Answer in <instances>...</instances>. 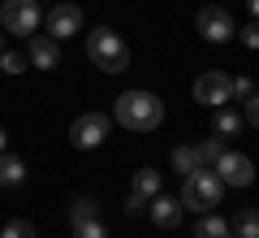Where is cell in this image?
<instances>
[{
  "label": "cell",
  "instance_id": "obj_1",
  "mask_svg": "<svg viewBox=\"0 0 259 238\" xmlns=\"http://www.w3.org/2000/svg\"><path fill=\"white\" fill-rule=\"evenodd\" d=\"M112 117H117L125 130L147 134V130H156L160 121H164V100L151 95V91H125V95H117V104H112Z\"/></svg>",
  "mask_w": 259,
  "mask_h": 238
},
{
  "label": "cell",
  "instance_id": "obj_2",
  "mask_svg": "<svg viewBox=\"0 0 259 238\" xmlns=\"http://www.w3.org/2000/svg\"><path fill=\"white\" fill-rule=\"evenodd\" d=\"M87 56H91L95 70H104V74H121L130 65V48L121 44V35L112 26H95L91 35H87Z\"/></svg>",
  "mask_w": 259,
  "mask_h": 238
},
{
  "label": "cell",
  "instance_id": "obj_3",
  "mask_svg": "<svg viewBox=\"0 0 259 238\" xmlns=\"http://www.w3.org/2000/svg\"><path fill=\"white\" fill-rule=\"evenodd\" d=\"M221 195H225V182H221L216 169H194V174L186 178V186H182V208L212 212L216 203H221Z\"/></svg>",
  "mask_w": 259,
  "mask_h": 238
},
{
  "label": "cell",
  "instance_id": "obj_4",
  "mask_svg": "<svg viewBox=\"0 0 259 238\" xmlns=\"http://www.w3.org/2000/svg\"><path fill=\"white\" fill-rule=\"evenodd\" d=\"M39 22H44V9H39V0H5L0 5V26L5 35H35Z\"/></svg>",
  "mask_w": 259,
  "mask_h": 238
},
{
  "label": "cell",
  "instance_id": "obj_5",
  "mask_svg": "<svg viewBox=\"0 0 259 238\" xmlns=\"http://www.w3.org/2000/svg\"><path fill=\"white\" fill-rule=\"evenodd\" d=\"M194 100L203 104V109H225L233 100V78L221 70H207L199 83H194Z\"/></svg>",
  "mask_w": 259,
  "mask_h": 238
},
{
  "label": "cell",
  "instance_id": "obj_6",
  "mask_svg": "<svg viewBox=\"0 0 259 238\" xmlns=\"http://www.w3.org/2000/svg\"><path fill=\"white\" fill-rule=\"evenodd\" d=\"M108 126H112L108 113H82V117L69 126V139H74V147L91 152V147H100L104 139H108Z\"/></svg>",
  "mask_w": 259,
  "mask_h": 238
},
{
  "label": "cell",
  "instance_id": "obj_7",
  "mask_svg": "<svg viewBox=\"0 0 259 238\" xmlns=\"http://www.w3.org/2000/svg\"><path fill=\"white\" fill-rule=\"evenodd\" d=\"M44 22H48V35L61 44V39H69V35H78V30H82V9H78L74 0H61L56 9L44 13Z\"/></svg>",
  "mask_w": 259,
  "mask_h": 238
},
{
  "label": "cell",
  "instance_id": "obj_8",
  "mask_svg": "<svg viewBox=\"0 0 259 238\" xmlns=\"http://www.w3.org/2000/svg\"><path fill=\"white\" fill-rule=\"evenodd\" d=\"M194 26H199V35H203L207 44H225V39L238 35V30H233V18L221 9V5H207V9H199Z\"/></svg>",
  "mask_w": 259,
  "mask_h": 238
},
{
  "label": "cell",
  "instance_id": "obj_9",
  "mask_svg": "<svg viewBox=\"0 0 259 238\" xmlns=\"http://www.w3.org/2000/svg\"><path fill=\"white\" fill-rule=\"evenodd\" d=\"M212 169L221 174V182H225V186H250V182H255V165H250V156L229 152V147H225V156L216 160Z\"/></svg>",
  "mask_w": 259,
  "mask_h": 238
},
{
  "label": "cell",
  "instance_id": "obj_10",
  "mask_svg": "<svg viewBox=\"0 0 259 238\" xmlns=\"http://www.w3.org/2000/svg\"><path fill=\"white\" fill-rule=\"evenodd\" d=\"M147 217L156 221L160 229H177L182 225V217H186V208H182V199H173V195H151V203H147Z\"/></svg>",
  "mask_w": 259,
  "mask_h": 238
},
{
  "label": "cell",
  "instance_id": "obj_11",
  "mask_svg": "<svg viewBox=\"0 0 259 238\" xmlns=\"http://www.w3.org/2000/svg\"><path fill=\"white\" fill-rule=\"evenodd\" d=\"M26 56L35 70H56L61 65V44H56L52 35H30L26 39Z\"/></svg>",
  "mask_w": 259,
  "mask_h": 238
},
{
  "label": "cell",
  "instance_id": "obj_12",
  "mask_svg": "<svg viewBox=\"0 0 259 238\" xmlns=\"http://www.w3.org/2000/svg\"><path fill=\"white\" fill-rule=\"evenodd\" d=\"M194 238H233V229L221 212H203V217L194 221Z\"/></svg>",
  "mask_w": 259,
  "mask_h": 238
},
{
  "label": "cell",
  "instance_id": "obj_13",
  "mask_svg": "<svg viewBox=\"0 0 259 238\" xmlns=\"http://www.w3.org/2000/svg\"><path fill=\"white\" fill-rule=\"evenodd\" d=\"M26 182V160H18V156H0V186L9 191V186H22Z\"/></svg>",
  "mask_w": 259,
  "mask_h": 238
},
{
  "label": "cell",
  "instance_id": "obj_14",
  "mask_svg": "<svg viewBox=\"0 0 259 238\" xmlns=\"http://www.w3.org/2000/svg\"><path fill=\"white\" fill-rule=\"evenodd\" d=\"M69 221H74V225L100 221V199H91V195H78V199L69 203Z\"/></svg>",
  "mask_w": 259,
  "mask_h": 238
},
{
  "label": "cell",
  "instance_id": "obj_15",
  "mask_svg": "<svg viewBox=\"0 0 259 238\" xmlns=\"http://www.w3.org/2000/svg\"><path fill=\"white\" fill-rule=\"evenodd\" d=\"M229 229H233V238H259V208H242Z\"/></svg>",
  "mask_w": 259,
  "mask_h": 238
},
{
  "label": "cell",
  "instance_id": "obj_16",
  "mask_svg": "<svg viewBox=\"0 0 259 238\" xmlns=\"http://www.w3.org/2000/svg\"><path fill=\"white\" fill-rule=\"evenodd\" d=\"M168 165H173V174H182V178H190L194 169H203V165H199V156H194V147H173Z\"/></svg>",
  "mask_w": 259,
  "mask_h": 238
},
{
  "label": "cell",
  "instance_id": "obj_17",
  "mask_svg": "<svg viewBox=\"0 0 259 238\" xmlns=\"http://www.w3.org/2000/svg\"><path fill=\"white\" fill-rule=\"evenodd\" d=\"M194 156H199V165H203V169H212L216 160L225 156V139L216 134V139H203V143H194Z\"/></svg>",
  "mask_w": 259,
  "mask_h": 238
},
{
  "label": "cell",
  "instance_id": "obj_18",
  "mask_svg": "<svg viewBox=\"0 0 259 238\" xmlns=\"http://www.w3.org/2000/svg\"><path fill=\"white\" fill-rule=\"evenodd\" d=\"M242 113H233V109H216V134L221 139H238V130H242Z\"/></svg>",
  "mask_w": 259,
  "mask_h": 238
},
{
  "label": "cell",
  "instance_id": "obj_19",
  "mask_svg": "<svg viewBox=\"0 0 259 238\" xmlns=\"http://www.w3.org/2000/svg\"><path fill=\"white\" fill-rule=\"evenodd\" d=\"M160 186H164V178L156 174V169H139V174H134V186H130V191H139V195H160Z\"/></svg>",
  "mask_w": 259,
  "mask_h": 238
},
{
  "label": "cell",
  "instance_id": "obj_20",
  "mask_svg": "<svg viewBox=\"0 0 259 238\" xmlns=\"http://www.w3.org/2000/svg\"><path fill=\"white\" fill-rule=\"evenodd\" d=\"M26 65H30L26 52H0V70H5V74H22Z\"/></svg>",
  "mask_w": 259,
  "mask_h": 238
},
{
  "label": "cell",
  "instance_id": "obj_21",
  "mask_svg": "<svg viewBox=\"0 0 259 238\" xmlns=\"http://www.w3.org/2000/svg\"><path fill=\"white\" fill-rule=\"evenodd\" d=\"M0 238H35V225L30 221H9V225L0 229Z\"/></svg>",
  "mask_w": 259,
  "mask_h": 238
},
{
  "label": "cell",
  "instance_id": "obj_22",
  "mask_svg": "<svg viewBox=\"0 0 259 238\" xmlns=\"http://www.w3.org/2000/svg\"><path fill=\"white\" fill-rule=\"evenodd\" d=\"M147 195H139V191H130L125 195V217H143V212H147Z\"/></svg>",
  "mask_w": 259,
  "mask_h": 238
},
{
  "label": "cell",
  "instance_id": "obj_23",
  "mask_svg": "<svg viewBox=\"0 0 259 238\" xmlns=\"http://www.w3.org/2000/svg\"><path fill=\"white\" fill-rule=\"evenodd\" d=\"M74 238H108V229L100 221H87V225H74Z\"/></svg>",
  "mask_w": 259,
  "mask_h": 238
},
{
  "label": "cell",
  "instance_id": "obj_24",
  "mask_svg": "<svg viewBox=\"0 0 259 238\" xmlns=\"http://www.w3.org/2000/svg\"><path fill=\"white\" fill-rule=\"evenodd\" d=\"M250 95H255V87H250V78H246V74H242V78H233V100H242V104H246Z\"/></svg>",
  "mask_w": 259,
  "mask_h": 238
},
{
  "label": "cell",
  "instance_id": "obj_25",
  "mask_svg": "<svg viewBox=\"0 0 259 238\" xmlns=\"http://www.w3.org/2000/svg\"><path fill=\"white\" fill-rule=\"evenodd\" d=\"M238 35H242V44H246V48H259V18L250 22V26H242Z\"/></svg>",
  "mask_w": 259,
  "mask_h": 238
},
{
  "label": "cell",
  "instance_id": "obj_26",
  "mask_svg": "<svg viewBox=\"0 0 259 238\" xmlns=\"http://www.w3.org/2000/svg\"><path fill=\"white\" fill-rule=\"evenodd\" d=\"M242 117H246L250 126L259 130V95H250V100H246V113H242Z\"/></svg>",
  "mask_w": 259,
  "mask_h": 238
},
{
  "label": "cell",
  "instance_id": "obj_27",
  "mask_svg": "<svg viewBox=\"0 0 259 238\" xmlns=\"http://www.w3.org/2000/svg\"><path fill=\"white\" fill-rule=\"evenodd\" d=\"M5 143H9V134H5V130H0V156H5Z\"/></svg>",
  "mask_w": 259,
  "mask_h": 238
},
{
  "label": "cell",
  "instance_id": "obj_28",
  "mask_svg": "<svg viewBox=\"0 0 259 238\" xmlns=\"http://www.w3.org/2000/svg\"><path fill=\"white\" fill-rule=\"evenodd\" d=\"M246 5H250V13H255V18H259V0H246Z\"/></svg>",
  "mask_w": 259,
  "mask_h": 238
},
{
  "label": "cell",
  "instance_id": "obj_29",
  "mask_svg": "<svg viewBox=\"0 0 259 238\" xmlns=\"http://www.w3.org/2000/svg\"><path fill=\"white\" fill-rule=\"evenodd\" d=\"M0 52H5V35H0Z\"/></svg>",
  "mask_w": 259,
  "mask_h": 238
},
{
  "label": "cell",
  "instance_id": "obj_30",
  "mask_svg": "<svg viewBox=\"0 0 259 238\" xmlns=\"http://www.w3.org/2000/svg\"><path fill=\"white\" fill-rule=\"evenodd\" d=\"M0 5H5V0H0Z\"/></svg>",
  "mask_w": 259,
  "mask_h": 238
}]
</instances>
